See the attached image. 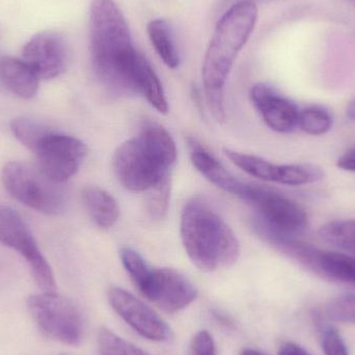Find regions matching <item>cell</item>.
Wrapping results in <instances>:
<instances>
[{
  "label": "cell",
  "instance_id": "obj_1",
  "mask_svg": "<svg viewBox=\"0 0 355 355\" xmlns=\"http://www.w3.org/2000/svg\"><path fill=\"white\" fill-rule=\"evenodd\" d=\"M92 66L110 95H139L137 76L144 55L135 49L130 29L114 0H92L89 14Z\"/></svg>",
  "mask_w": 355,
  "mask_h": 355
},
{
  "label": "cell",
  "instance_id": "obj_2",
  "mask_svg": "<svg viewBox=\"0 0 355 355\" xmlns=\"http://www.w3.org/2000/svg\"><path fill=\"white\" fill-rule=\"evenodd\" d=\"M258 20L252 1H237L217 22L205 54L202 83L210 112L217 122L225 120V85L238 54L245 46Z\"/></svg>",
  "mask_w": 355,
  "mask_h": 355
},
{
  "label": "cell",
  "instance_id": "obj_3",
  "mask_svg": "<svg viewBox=\"0 0 355 355\" xmlns=\"http://www.w3.org/2000/svg\"><path fill=\"white\" fill-rule=\"evenodd\" d=\"M177 162V147L166 129L146 124L139 135L119 146L112 168L123 187L133 192L150 191L171 182Z\"/></svg>",
  "mask_w": 355,
  "mask_h": 355
},
{
  "label": "cell",
  "instance_id": "obj_4",
  "mask_svg": "<svg viewBox=\"0 0 355 355\" xmlns=\"http://www.w3.org/2000/svg\"><path fill=\"white\" fill-rule=\"evenodd\" d=\"M180 235L188 258L205 272L232 266L240 257L233 230L204 200L193 198L182 210Z\"/></svg>",
  "mask_w": 355,
  "mask_h": 355
},
{
  "label": "cell",
  "instance_id": "obj_5",
  "mask_svg": "<svg viewBox=\"0 0 355 355\" xmlns=\"http://www.w3.org/2000/svg\"><path fill=\"white\" fill-rule=\"evenodd\" d=\"M240 198L248 202L256 212L252 219L254 231L298 236L308 227V214L304 209L277 190L245 183Z\"/></svg>",
  "mask_w": 355,
  "mask_h": 355
},
{
  "label": "cell",
  "instance_id": "obj_6",
  "mask_svg": "<svg viewBox=\"0 0 355 355\" xmlns=\"http://www.w3.org/2000/svg\"><path fill=\"white\" fill-rule=\"evenodd\" d=\"M1 181L6 191L21 204L47 215H58L66 205L62 184L48 179L37 166L12 162L2 168Z\"/></svg>",
  "mask_w": 355,
  "mask_h": 355
},
{
  "label": "cell",
  "instance_id": "obj_7",
  "mask_svg": "<svg viewBox=\"0 0 355 355\" xmlns=\"http://www.w3.org/2000/svg\"><path fill=\"white\" fill-rule=\"evenodd\" d=\"M27 310L41 333L69 346L80 344L83 320L76 304L56 292H43L26 300Z\"/></svg>",
  "mask_w": 355,
  "mask_h": 355
},
{
  "label": "cell",
  "instance_id": "obj_8",
  "mask_svg": "<svg viewBox=\"0 0 355 355\" xmlns=\"http://www.w3.org/2000/svg\"><path fill=\"white\" fill-rule=\"evenodd\" d=\"M0 242L25 259L40 289L56 292L51 267L37 248L31 230L18 212L4 205H0Z\"/></svg>",
  "mask_w": 355,
  "mask_h": 355
},
{
  "label": "cell",
  "instance_id": "obj_9",
  "mask_svg": "<svg viewBox=\"0 0 355 355\" xmlns=\"http://www.w3.org/2000/svg\"><path fill=\"white\" fill-rule=\"evenodd\" d=\"M33 152L40 171L54 183L62 184L78 172L87 149L80 139L50 129Z\"/></svg>",
  "mask_w": 355,
  "mask_h": 355
},
{
  "label": "cell",
  "instance_id": "obj_10",
  "mask_svg": "<svg viewBox=\"0 0 355 355\" xmlns=\"http://www.w3.org/2000/svg\"><path fill=\"white\" fill-rule=\"evenodd\" d=\"M225 154L237 168L263 181L302 186L317 183L324 177L323 171L314 164H277L259 156L230 149L225 150Z\"/></svg>",
  "mask_w": 355,
  "mask_h": 355
},
{
  "label": "cell",
  "instance_id": "obj_11",
  "mask_svg": "<svg viewBox=\"0 0 355 355\" xmlns=\"http://www.w3.org/2000/svg\"><path fill=\"white\" fill-rule=\"evenodd\" d=\"M108 300L114 312L141 337L158 343L172 341L174 335L168 323L130 292L110 288Z\"/></svg>",
  "mask_w": 355,
  "mask_h": 355
},
{
  "label": "cell",
  "instance_id": "obj_12",
  "mask_svg": "<svg viewBox=\"0 0 355 355\" xmlns=\"http://www.w3.org/2000/svg\"><path fill=\"white\" fill-rule=\"evenodd\" d=\"M139 292L144 297L168 313L184 310L198 296L193 284L172 268H152Z\"/></svg>",
  "mask_w": 355,
  "mask_h": 355
},
{
  "label": "cell",
  "instance_id": "obj_13",
  "mask_svg": "<svg viewBox=\"0 0 355 355\" xmlns=\"http://www.w3.org/2000/svg\"><path fill=\"white\" fill-rule=\"evenodd\" d=\"M22 60L39 79L55 78L68 64V44L60 33L42 31L27 42L23 48Z\"/></svg>",
  "mask_w": 355,
  "mask_h": 355
},
{
  "label": "cell",
  "instance_id": "obj_14",
  "mask_svg": "<svg viewBox=\"0 0 355 355\" xmlns=\"http://www.w3.org/2000/svg\"><path fill=\"white\" fill-rule=\"evenodd\" d=\"M250 99L265 124L277 133L288 135L298 128L300 110L289 98L264 83L254 85Z\"/></svg>",
  "mask_w": 355,
  "mask_h": 355
},
{
  "label": "cell",
  "instance_id": "obj_15",
  "mask_svg": "<svg viewBox=\"0 0 355 355\" xmlns=\"http://www.w3.org/2000/svg\"><path fill=\"white\" fill-rule=\"evenodd\" d=\"M190 160L194 168L209 182L227 193L240 198L243 190V182L233 176L208 150L205 149L196 139H187Z\"/></svg>",
  "mask_w": 355,
  "mask_h": 355
},
{
  "label": "cell",
  "instance_id": "obj_16",
  "mask_svg": "<svg viewBox=\"0 0 355 355\" xmlns=\"http://www.w3.org/2000/svg\"><path fill=\"white\" fill-rule=\"evenodd\" d=\"M306 269L324 279L355 286V258L349 254L314 248Z\"/></svg>",
  "mask_w": 355,
  "mask_h": 355
},
{
  "label": "cell",
  "instance_id": "obj_17",
  "mask_svg": "<svg viewBox=\"0 0 355 355\" xmlns=\"http://www.w3.org/2000/svg\"><path fill=\"white\" fill-rule=\"evenodd\" d=\"M0 80L6 89L22 99H31L39 91V77L22 58H0Z\"/></svg>",
  "mask_w": 355,
  "mask_h": 355
},
{
  "label": "cell",
  "instance_id": "obj_18",
  "mask_svg": "<svg viewBox=\"0 0 355 355\" xmlns=\"http://www.w3.org/2000/svg\"><path fill=\"white\" fill-rule=\"evenodd\" d=\"M81 200L92 220L100 229H110L119 220L120 206L106 190L98 186H87L81 191Z\"/></svg>",
  "mask_w": 355,
  "mask_h": 355
},
{
  "label": "cell",
  "instance_id": "obj_19",
  "mask_svg": "<svg viewBox=\"0 0 355 355\" xmlns=\"http://www.w3.org/2000/svg\"><path fill=\"white\" fill-rule=\"evenodd\" d=\"M137 91L158 112L168 114V102L162 81L145 56L139 66Z\"/></svg>",
  "mask_w": 355,
  "mask_h": 355
},
{
  "label": "cell",
  "instance_id": "obj_20",
  "mask_svg": "<svg viewBox=\"0 0 355 355\" xmlns=\"http://www.w3.org/2000/svg\"><path fill=\"white\" fill-rule=\"evenodd\" d=\"M148 33L152 45L162 62L168 68H178L180 64V55L168 23L164 19H155L148 25Z\"/></svg>",
  "mask_w": 355,
  "mask_h": 355
},
{
  "label": "cell",
  "instance_id": "obj_21",
  "mask_svg": "<svg viewBox=\"0 0 355 355\" xmlns=\"http://www.w3.org/2000/svg\"><path fill=\"white\" fill-rule=\"evenodd\" d=\"M323 241L352 254L355 258V219H343L325 223L319 230Z\"/></svg>",
  "mask_w": 355,
  "mask_h": 355
},
{
  "label": "cell",
  "instance_id": "obj_22",
  "mask_svg": "<svg viewBox=\"0 0 355 355\" xmlns=\"http://www.w3.org/2000/svg\"><path fill=\"white\" fill-rule=\"evenodd\" d=\"M298 127L306 135L319 137L331 130L333 127V116L324 107L310 106L300 110Z\"/></svg>",
  "mask_w": 355,
  "mask_h": 355
},
{
  "label": "cell",
  "instance_id": "obj_23",
  "mask_svg": "<svg viewBox=\"0 0 355 355\" xmlns=\"http://www.w3.org/2000/svg\"><path fill=\"white\" fill-rule=\"evenodd\" d=\"M98 355H151L107 329L98 334Z\"/></svg>",
  "mask_w": 355,
  "mask_h": 355
},
{
  "label": "cell",
  "instance_id": "obj_24",
  "mask_svg": "<svg viewBox=\"0 0 355 355\" xmlns=\"http://www.w3.org/2000/svg\"><path fill=\"white\" fill-rule=\"evenodd\" d=\"M10 130L14 137L22 144L23 146L31 150L35 149L42 137L50 130L45 125L31 120V119L18 118L10 123Z\"/></svg>",
  "mask_w": 355,
  "mask_h": 355
},
{
  "label": "cell",
  "instance_id": "obj_25",
  "mask_svg": "<svg viewBox=\"0 0 355 355\" xmlns=\"http://www.w3.org/2000/svg\"><path fill=\"white\" fill-rule=\"evenodd\" d=\"M123 266L126 269L131 281L137 289H141L149 277L152 267L147 264L143 257L130 248H123L120 252Z\"/></svg>",
  "mask_w": 355,
  "mask_h": 355
},
{
  "label": "cell",
  "instance_id": "obj_26",
  "mask_svg": "<svg viewBox=\"0 0 355 355\" xmlns=\"http://www.w3.org/2000/svg\"><path fill=\"white\" fill-rule=\"evenodd\" d=\"M325 314L336 322L355 324V293H345L334 298L325 308Z\"/></svg>",
  "mask_w": 355,
  "mask_h": 355
},
{
  "label": "cell",
  "instance_id": "obj_27",
  "mask_svg": "<svg viewBox=\"0 0 355 355\" xmlns=\"http://www.w3.org/2000/svg\"><path fill=\"white\" fill-rule=\"evenodd\" d=\"M171 198V182L162 184L154 189L150 190L148 196V212L152 218L160 220L168 213Z\"/></svg>",
  "mask_w": 355,
  "mask_h": 355
},
{
  "label": "cell",
  "instance_id": "obj_28",
  "mask_svg": "<svg viewBox=\"0 0 355 355\" xmlns=\"http://www.w3.org/2000/svg\"><path fill=\"white\" fill-rule=\"evenodd\" d=\"M322 334V349L325 355H349L347 346L337 329L327 327Z\"/></svg>",
  "mask_w": 355,
  "mask_h": 355
},
{
  "label": "cell",
  "instance_id": "obj_29",
  "mask_svg": "<svg viewBox=\"0 0 355 355\" xmlns=\"http://www.w3.org/2000/svg\"><path fill=\"white\" fill-rule=\"evenodd\" d=\"M191 355H217L216 345L212 335L207 331L196 334L191 340Z\"/></svg>",
  "mask_w": 355,
  "mask_h": 355
},
{
  "label": "cell",
  "instance_id": "obj_30",
  "mask_svg": "<svg viewBox=\"0 0 355 355\" xmlns=\"http://www.w3.org/2000/svg\"><path fill=\"white\" fill-rule=\"evenodd\" d=\"M337 166L341 170L355 173V148L342 155L338 159Z\"/></svg>",
  "mask_w": 355,
  "mask_h": 355
},
{
  "label": "cell",
  "instance_id": "obj_31",
  "mask_svg": "<svg viewBox=\"0 0 355 355\" xmlns=\"http://www.w3.org/2000/svg\"><path fill=\"white\" fill-rule=\"evenodd\" d=\"M279 355H312L310 352H306L304 348L302 346L297 345V344L289 343L284 344L279 349Z\"/></svg>",
  "mask_w": 355,
  "mask_h": 355
},
{
  "label": "cell",
  "instance_id": "obj_32",
  "mask_svg": "<svg viewBox=\"0 0 355 355\" xmlns=\"http://www.w3.org/2000/svg\"><path fill=\"white\" fill-rule=\"evenodd\" d=\"M346 116L350 121L355 122V98L348 103L347 108H346Z\"/></svg>",
  "mask_w": 355,
  "mask_h": 355
},
{
  "label": "cell",
  "instance_id": "obj_33",
  "mask_svg": "<svg viewBox=\"0 0 355 355\" xmlns=\"http://www.w3.org/2000/svg\"><path fill=\"white\" fill-rule=\"evenodd\" d=\"M241 355H265L263 352H258L256 349H244Z\"/></svg>",
  "mask_w": 355,
  "mask_h": 355
},
{
  "label": "cell",
  "instance_id": "obj_34",
  "mask_svg": "<svg viewBox=\"0 0 355 355\" xmlns=\"http://www.w3.org/2000/svg\"><path fill=\"white\" fill-rule=\"evenodd\" d=\"M238 1H241V0H238ZM244 1H252V0H244Z\"/></svg>",
  "mask_w": 355,
  "mask_h": 355
}]
</instances>
